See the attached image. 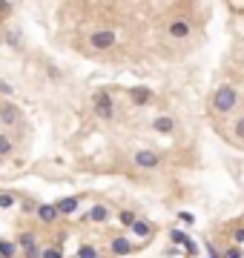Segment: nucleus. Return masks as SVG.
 Instances as JSON below:
<instances>
[{"label": "nucleus", "instance_id": "obj_18", "mask_svg": "<svg viewBox=\"0 0 244 258\" xmlns=\"http://www.w3.org/2000/svg\"><path fill=\"white\" fill-rule=\"evenodd\" d=\"M12 152V141H9V135H0V155H9Z\"/></svg>", "mask_w": 244, "mask_h": 258}, {"label": "nucleus", "instance_id": "obj_16", "mask_svg": "<svg viewBox=\"0 0 244 258\" xmlns=\"http://www.w3.org/2000/svg\"><path fill=\"white\" fill-rule=\"evenodd\" d=\"M118 218H121V224H124V227H129V230H132V224L138 221V218H135V212H132V210H124L121 215H118Z\"/></svg>", "mask_w": 244, "mask_h": 258}, {"label": "nucleus", "instance_id": "obj_17", "mask_svg": "<svg viewBox=\"0 0 244 258\" xmlns=\"http://www.w3.org/2000/svg\"><path fill=\"white\" fill-rule=\"evenodd\" d=\"M78 258H98V250L89 247V244H83L81 250H78Z\"/></svg>", "mask_w": 244, "mask_h": 258}, {"label": "nucleus", "instance_id": "obj_8", "mask_svg": "<svg viewBox=\"0 0 244 258\" xmlns=\"http://www.w3.org/2000/svg\"><path fill=\"white\" fill-rule=\"evenodd\" d=\"M152 129H155V132H161V135H170V132H175V121H173V118H167V115H161V118H155V121H152Z\"/></svg>", "mask_w": 244, "mask_h": 258}, {"label": "nucleus", "instance_id": "obj_21", "mask_svg": "<svg viewBox=\"0 0 244 258\" xmlns=\"http://www.w3.org/2000/svg\"><path fill=\"white\" fill-rule=\"evenodd\" d=\"M43 258H63V253H60V247H46V250H43Z\"/></svg>", "mask_w": 244, "mask_h": 258}, {"label": "nucleus", "instance_id": "obj_7", "mask_svg": "<svg viewBox=\"0 0 244 258\" xmlns=\"http://www.w3.org/2000/svg\"><path fill=\"white\" fill-rule=\"evenodd\" d=\"M58 215H60V212H58L55 204H40V207H37V218H40L43 224H52Z\"/></svg>", "mask_w": 244, "mask_h": 258}, {"label": "nucleus", "instance_id": "obj_25", "mask_svg": "<svg viewBox=\"0 0 244 258\" xmlns=\"http://www.w3.org/2000/svg\"><path fill=\"white\" fill-rule=\"evenodd\" d=\"M184 250H187V253H190V256H193V253H198V250H196V241H193V238H187Z\"/></svg>", "mask_w": 244, "mask_h": 258}, {"label": "nucleus", "instance_id": "obj_23", "mask_svg": "<svg viewBox=\"0 0 244 258\" xmlns=\"http://www.w3.org/2000/svg\"><path fill=\"white\" fill-rule=\"evenodd\" d=\"M170 238H173V244H187V235L181 233V230H173V233H170Z\"/></svg>", "mask_w": 244, "mask_h": 258}, {"label": "nucleus", "instance_id": "obj_14", "mask_svg": "<svg viewBox=\"0 0 244 258\" xmlns=\"http://www.w3.org/2000/svg\"><path fill=\"white\" fill-rule=\"evenodd\" d=\"M132 233L138 235V238H147V235L152 233V224L150 221H141V218H138V221L132 224Z\"/></svg>", "mask_w": 244, "mask_h": 258}, {"label": "nucleus", "instance_id": "obj_12", "mask_svg": "<svg viewBox=\"0 0 244 258\" xmlns=\"http://www.w3.org/2000/svg\"><path fill=\"white\" fill-rule=\"evenodd\" d=\"M17 247H23L26 253H35L37 250V241L32 233H20V238H17Z\"/></svg>", "mask_w": 244, "mask_h": 258}, {"label": "nucleus", "instance_id": "obj_10", "mask_svg": "<svg viewBox=\"0 0 244 258\" xmlns=\"http://www.w3.org/2000/svg\"><path fill=\"white\" fill-rule=\"evenodd\" d=\"M109 250H112L115 256H129V253H132V244H129L127 238H115V241L109 244Z\"/></svg>", "mask_w": 244, "mask_h": 258}, {"label": "nucleus", "instance_id": "obj_6", "mask_svg": "<svg viewBox=\"0 0 244 258\" xmlns=\"http://www.w3.org/2000/svg\"><path fill=\"white\" fill-rule=\"evenodd\" d=\"M129 98H132V104H150L152 101V89H147V86H135V89H129Z\"/></svg>", "mask_w": 244, "mask_h": 258}, {"label": "nucleus", "instance_id": "obj_22", "mask_svg": "<svg viewBox=\"0 0 244 258\" xmlns=\"http://www.w3.org/2000/svg\"><path fill=\"white\" fill-rule=\"evenodd\" d=\"M221 258H244V256H242V250H239V247H230V250H224V253H221Z\"/></svg>", "mask_w": 244, "mask_h": 258}, {"label": "nucleus", "instance_id": "obj_3", "mask_svg": "<svg viewBox=\"0 0 244 258\" xmlns=\"http://www.w3.org/2000/svg\"><path fill=\"white\" fill-rule=\"evenodd\" d=\"M95 115L104 118V121H109V118L115 115V106H112V98L106 92H98L95 95Z\"/></svg>", "mask_w": 244, "mask_h": 258}, {"label": "nucleus", "instance_id": "obj_24", "mask_svg": "<svg viewBox=\"0 0 244 258\" xmlns=\"http://www.w3.org/2000/svg\"><path fill=\"white\" fill-rule=\"evenodd\" d=\"M178 218H181L184 224H196V215H193V212H187V210H181V212H178Z\"/></svg>", "mask_w": 244, "mask_h": 258}, {"label": "nucleus", "instance_id": "obj_27", "mask_svg": "<svg viewBox=\"0 0 244 258\" xmlns=\"http://www.w3.org/2000/svg\"><path fill=\"white\" fill-rule=\"evenodd\" d=\"M236 241H239V244H244V227H242V230H236Z\"/></svg>", "mask_w": 244, "mask_h": 258}, {"label": "nucleus", "instance_id": "obj_26", "mask_svg": "<svg viewBox=\"0 0 244 258\" xmlns=\"http://www.w3.org/2000/svg\"><path fill=\"white\" fill-rule=\"evenodd\" d=\"M23 210H26V212H37V207L32 204V201H26V204H23Z\"/></svg>", "mask_w": 244, "mask_h": 258}, {"label": "nucleus", "instance_id": "obj_15", "mask_svg": "<svg viewBox=\"0 0 244 258\" xmlns=\"http://www.w3.org/2000/svg\"><path fill=\"white\" fill-rule=\"evenodd\" d=\"M17 250H20V247L14 244V241H0V258H14Z\"/></svg>", "mask_w": 244, "mask_h": 258}, {"label": "nucleus", "instance_id": "obj_20", "mask_svg": "<svg viewBox=\"0 0 244 258\" xmlns=\"http://www.w3.org/2000/svg\"><path fill=\"white\" fill-rule=\"evenodd\" d=\"M9 207H14V198L9 192H0V210H9Z\"/></svg>", "mask_w": 244, "mask_h": 258}, {"label": "nucleus", "instance_id": "obj_4", "mask_svg": "<svg viewBox=\"0 0 244 258\" xmlns=\"http://www.w3.org/2000/svg\"><path fill=\"white\" fill-rule=\"evenodd\" d=\"M132 161H135V166H141V169H155V166L161 164V155L152 152V149H138Z\"/></svg>", "mask_w": 244, "mask_h": 258}, {"label": "nucleus", "instance_id": "obj_5", "mask_svg": "<svg viewBox=\"0 0 244 258\" xmlns=\"http://www.w3.org/2000/svg\"><path fill=\"white\" fill-rule=\"evenodd\" d=\"M167 32H170V37H175V40H184V37H190V20L175 17V20H170Z\"/></svg>", "mask_w": 244, "mask_h": 258}, {"label": "nucleus", "instance_id": "obj_9", "mask_svg": "<svg viewBox=\"0 0 244 258\" xmlns=\"http://www.w3.org/2000/svg\"><path fill=\"white\" fill-rule=\"evenodd\" d=\"M0 121H3V124H6V127H12V124H17V121H20V112H17V106H3V109H0Z\"/></svg>", "mask_w": 244, "mask_h": 258}, {"label": "nucleus", "instance_id": "obj_19", "mask_svg": "<svg viewBox=\"0 0 244 258\" xmlns=\"http://www.w3.org/2000/svg\"><path fill=\"white\" fill-rule=\"evenodd\" d=\"M233 135H236L239 141H244V115L236 121V127H233Z\"/></svg>", "mask_w": 244, "mask_h": 258}, {"label": "nucleus", "instance_id": "obj_13", "mask_svg": "<svg viewBox=\"0 0 244 258\" xmlns=\"http://www.w3.org/2000/svg\"><path fill=\"white\" fill-rule=\"evenodd\" d=\"M55 207H58V212H63V215H72V212L78 210V198H60Z\"/></svg>", "mask_w": 244, "mask_h": 258}, {"label": "nucleus", "instance_id": "obj_2", "mask_svg": "<svg viewBox=\"0 0 244 258\" xmlns=\"http://www.w3.org/2000/svg\"><path fill=\"white\" fill-rule=\"evenodd\" d=\"M115 32L112 29H101V32H95L92 37H89V43H92V49H98V52H104V49H112L115 46Z\"/></svg>", "mask_w": 244, "mask_h": 258}, {"label": "nucleus", "instance_id": "obj_1", "mask_svg": "<svg viewBox=\"0 0 244 258\" xmlns=\"http://www.w3.org/2000/svg\"><path fill=\"white\" fill-rule=\"evenodd\" d=\"M236 104H239V92H236L233 86H219V89H216V95H213V109H216L219 115L233 112Z\"/></svg>", "mask_w": 244, "mask_h": 258}, {"label": "nucleus", "instance_id": "obj_11", "mask_svg": "<svg viewBox=\"0 0 244 258\" xmlns=\"http://www.w3.org/2000/svg\"><path fill=\"white\" fill-rule=\"evenodd\" d=\"M106 218H109V210H106L104 204H95L92 210H89V221H95V224H104Z\"/></svg>", "mask_w": 244, "mask_h": 258}]
</instances>
